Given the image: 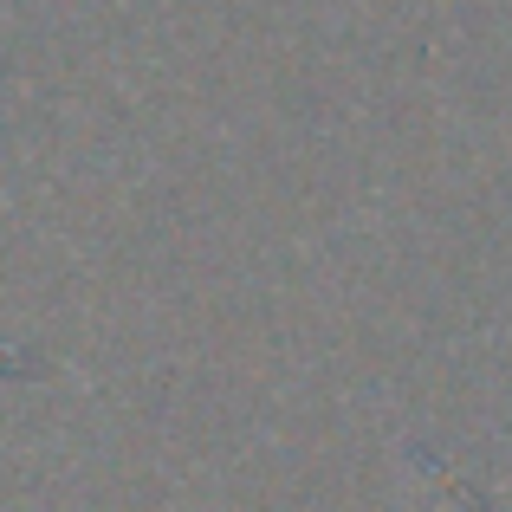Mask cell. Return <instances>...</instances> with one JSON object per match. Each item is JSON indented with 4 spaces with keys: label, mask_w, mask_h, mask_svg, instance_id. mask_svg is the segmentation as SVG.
Listing matches in <instances>:
<instances>
[]
</instances>
